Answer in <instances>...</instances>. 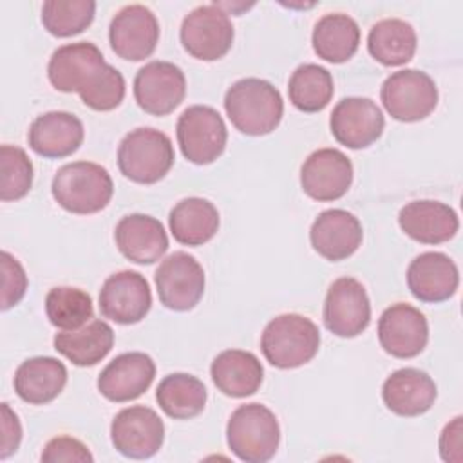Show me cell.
<instances>
[{"label": "cell", "mask_w": 463, "mask_h": 463, "mask_svg": "<svg viewBox=\"0 0 463 463\" xmlns=\"http://www.w3.org/2000/svg\"><path fill=\"white\" fill-rule=\"evenodd\" d=\"M114 345V331L103 320H92L80 329L61 331L54 336V349L78 367L96 365Z\"/></svg>", "instance_id": "f1b7e54d"}, {"label": "cell", "mask_w": 463, "mask_h": 463, "mask_svg": "<svg viewBox=\"0 0 463 463\" xmlns=\"http://www.w3.org/2000/svg\"><path fill=\"white\" fill-rule=\"evenodd\" d=\"M110 439L119 454L132 459H146L161 449L165 425L150 407H125L112 420Z\"/></svg>", "instance_id": "9c48e42d"}, {"label": "cell", "mask_w": 463, "mask_h": 463, "mask_svg": "<svg viewBox=\"0 0 463 463\" xmlns=\"http://www.w3.org/2000/svg\"><path fill=\"white\" fill-rule=\"evenodd\" d=\"M94 458L89 449L76 438L71 436H56L43 447L42 461L45 463H60V461H76V463H90Z\"/></svg>", "instance_id": "f35d334b"}, {"label": "cell", "mask_w": 463, "mask_h": 463, "mask_svg": "<svg viewBox=\"0 0 463 463\" xmlns=\"http://www.w3.org/2000/svg\"><path fill=\"white\" fill-rule=\"evenodd\" d=\"M45 313L54 327L61 331H74L92 318V298L80 288L58 286L45 297Z\"/></svg>", "instance_id": "836d02e7"}, {"label": "cell", "mask_w": 463, "mask_h": 463, "mask_svg": "<svg viewBox=\"0 0 463 463\" xmlns=\"http://www.w3.org/2000/svg\"><path fill=\"white\" fill-rule=\"evenodd\" d=\"M206 398L204 383L188 373H172L156 389V400L161 411L174 420H190L201 414Z\"/></svg>", "instance_id": "1f68e13d"}, {"label": "cell", "mask_w": 463, "mask_h": 463, "mask_svg": "<svg viewBox=\"0 0 463 463\" xmlns=\"http://www.w3.org/2000/svg\"><path fill=\"white\" fill-rule=\"evenodd\" d=\"M230 450L246 463L269 461L280 441L277 416L262 403L239 405L226 425Z\"/></svg>", "instance_id": "277c9868"}, {"label": "cell", "mask_w": 463, "mask_h": 463, "mask_svg": "<svg viewBox=\"0 0 463 463\" xmlns=\"http://www.w3.org/2000/svg\"><path fill=\"white\" fill-rule=\"evenodd\" d=\"M210 376L222 394L232 398H246L255 394L260 387L264 369L253 353L242 349H226L213 358Z\"/></svg>", "instance_id": "484cf974"}, {"label": "cell", "mask_w": 463, "mask_h": 463, "mask_svg": "<svg viewBox=\"0 0 463 463\" xmlns=\"http://www.w3.org/2000/svg\"><path fill=\"white\" fill-rule=\"evenodd\" d=\"M168 226L179 244L201 246L217 233L219 212L208 199L186 197L170 210Z\"/></svg>", "instance_id": "83f0119b"}, {"label": "cell", "mask_w": 463, "mask_h": 463, "mask_svg": "<svg viewBox=\"0 0 463 463\" xmlns=\"http://www.w3.org/2000/svg\"><path fill=\"white\" fill-rule=\"evenodd\" d=\"M109 42L119 58L130 61L145 60L156 51L159 42V22L141 4L125 5L109 25Z\"/></svg>", "instance_id": "7c38bea8"}, {"label": "cell", "mask_w": 463, "mask_h": 463, "mask_svg": "<svg viewBox=\"0 0 463 463\" xmlns=\"http://www.w3.org/2000/svg\"><path fill=\"white\" fill-rule=\"evenodd\" d=\"M22 439V427L18 416L9 409L7 403H2V452L0 458L5 459L16 452Z\"/></svg>", "instance_id": "ab89813d"}, {"label": "cell", "mask_w": 463, "mask_h": 463, "mask_svg": "<svg viewBox=\"0 0 463 463\" xmlns=\"http://www.w3.org/2000/svg\"><path fill=\"white\" fill-rule=\"evenodd\" d=\"M67 383L65 365L52 356H34L22 362L14 373L16 394L33 405L52 402Z\"/></svg>", "instance_id": "4316f807"}, {"label": "cell", "mask_w": 463, "mask_h": 463, "mask_svg": "<svg viewBox=\"0 0 463 463\" xmlns=\"http://www.w3.org/2000/svg\"><path fill=\"white\" fill-rule=\"evenodd\" d=\"M311 43L318 58L331 63H342L353 58L358 51L360 27L349 14L327 13L315 24Z\"/></svg>", "instance_id": "f546056e"}, {"label": "cell", "mask_w": 463, "mask_h": 463, "mask_svg": "<svg viewBox=\"0 0 463 463\" xmlns=\"http://www.w3.org/2000/svg\"><path fill=\"white\" fill-rule=\"evenodd\" d=\"M186 94L184 72L170 61H148L134 78V98L152 116L170 114Z\"/></svg>", "instance_id": "4fadbf2b"}, {"label": "cell", "mask_w": 463, "mask_h": 463, "mask_svg": "<svg viewBox=\"0 0 463 463\" xmlns=\"http://www.w3.org/2000/svg\"><path fill=\"white\" fill-rule=\"evenodd\" d=\"M96 13V2L92 0H49L42 5L43 27L58 38H67L85 31Z\"/></svg>", "instance_id": "e575fe53"}, {"label": "cell", "mask_w": 463, "mask_h": 463, "mask_svg": "<svg viewBox=\"0 0 463 463\" xmlns=\"http://www.w3.org/2000/svg\"><path fill=\"white\" fill-rule=\"evenodd\" d=\"M116 246L123 257L136 264H152L168 250V235L156 217L130 213L119 219L114 230Z\"/></svg>", "instance_id": "44dd1931"}, {"label": "cell", "mask_w": 463, "mask_h": 463, "mask_svg": "<svg viewBox=\"0 0 463 463\" xmlns=\"http://www.w3.org/2000/svg\"><path fill=\"white\" fill-rule=\"evenodd\" d=\"M362 224L347 210L331 208L318 213L309 230L313 250L327 260H344L362 244Z\"/></svg>", "instance_id": "ffe728a7"}, {"label": "cell", "mask_w": 463, "mask_h": 463, "mask_svg": "<svg viewBox=\"0 0 463 463\" xmlns=\"http://www.w3.org/2000/svg\"><path fill=\"white\" fill-rule=\"evenodd\" d=\"M177 143L183 156L195 165L213 163L226 146L228 130L221 114L208 105H192L177 119Z\"/></svg>", "instance_id": "ba28073f"}, {"label": "cell", "mask_w": 463, "mask_h": 463, "mask_svg": "<svg viewBox=\"0 0 463 463\" xmlns=\"http://www.w3.org/2000/svg\"><path fill=\"white\" fill-rule=\"evenodd\" d=\"M416 45L414 27L402 18H383L367 34L369 54L387 67H398L412 60Z\"/></svg>", "instance_id": "4dcf8cb0"}, {"label": "cell", "mask_w": 463, "mask_h": 463, "mask_svg": "<svg viewBox=\"0 0 463 463\" xmlns=\"http://www.w3.org/2000/svg\"><path fill=\"white\" fill-rule=\"evenodd\" d=\"M434 380L420 369L403 367L385 378L382 398L385 407L398 416H420L427 412L436 400Z\"/></svg>", "instance_id": "cb8c5ba5"}, {"label": "cell", "mask_w": 463, "mask_h": 463, "mask_svg": "<svg viewBox=\"0 0 463 463\" xmlns=\"http://www.w3.org/2000/svg\"><path fill=\"white\" fill-rule=\"evenodd\" d=\"M378 340L383 351L391 356H418L429 340L427 318L411 304H392L378 320Z\"/></svg>", "instance_id": "e0dca14e"}, {"label": "cell", "mask_w": 463, "mask_h": 463, "mask_svg": "<svg viewBox=\"0 0 463 463\" xmlns=\"http://www.w3.org/2000/svg\"><path fill=\"white\" fill-rule=\"evenodd\" d=\"M383 127V114L369 98H344L335 105L329 118V128L335 139L353 150L373 145L382 136Z\"/></svg>", "instance_id": "9a60e30c"}, {"label": "cell", "mask_w": 463, "mask_h": 463, "mask_svg": "<svg viewBox=\"0 0 463 463\" xmlns=\"http://www.w3.org/2000/svg\"><path fill=\"white\" fill-rule=\"evenodd\" d=\"M105 63L101 51L94 43H65L52 52L47 65V76L56 90L80 92L89 78Z\"/></svg>", "instance_id": "d4e9b609"}, {"label": "cell", "mask_w": 463, "mask_h": 463, "mask_svg": "<svg viewBox=\"0 0 463 463\" xmlns=\"http://www.w3.org/2000/svg\"><path fill=\"white\" fill-rule=\"evenodd\" d=\"M353 183V165L336 148H318L307 156L300 168V184L315 201H336Z\"/></svg>", "instance_id": "2e32d148"}, {"label": "cell", "mask_w": 463, "mask_h": 463, "mask_svg": "<svg viewBox=\"0 0 463 463\" xmlns=\"http://www.w3.org/2000/svg\"><path fill=\"white\" fill-rule=\"evenodd\" d=\"M439 454L445 461H461V416L445 425L439 436Z\"/></svg>", "instance_id": "60d3db41"}, {"label": "cell", "mask_w": 463, "mask_h": 463, "mask_svg": "<svg viewBox=\"0 0 463 463\" xmlns=\"http://www.w3.org/2000/svg\"><path fill=\"white\" fill-rule=\"evenodd\" d=\"M224 110L239 132L264 136L279 127L284 114V101L269 81L242 78L226 90Z\"/></svg>", "instance_id": "6da1fadb"}, {"label": "cell", "mask_w": 463, "mask_h": 463, "mask_svg": "<svg viewBox=\"0 0 463 463\" xmlns=\"http://www.w3.org/2000/svg\"><path fill=\"white\" fill-rule=\"evenodd\" d=\"M322 318L326 327L342 338L365 331L371 322V302L362 282L353 277L336 279L327 289Z\"/></svg>", "instance_id": "30bf717a"}, {"label": "cell", "mask_w": 463, "mask_h": 463, "mask_svg": "<svg viewBox=\"0 0 463 463\" xmlns=\"http://www.w3.org/2000/svg\"><path fill=\"white\" fill-rule=\"evenodd\" d=\"M0 168H2L0 199L7 203V201H18L24 195H27L33 184V163L27 157L25 150L13 145H2Z\"/></svg>", "instance_id": "d590c367"}, {"label": "cell", "mask_w": 463, "mask_h": 463, "mask_svg": "<svg viewBox=\"0 0 463 463\" xmlns=\"http://www.w3.org/2000/svg\"><path fill=\"white\" fill-rule=\"evenodd\" d=\"M333 92L331 72L317 63L298 65L288 83L289 101L302 112H318L326 109Z\"/></svg>", "instance_id": "d6a6232c"}, {"label": "cell", "mask_w": 463, "mask_h": 463, "mask_svg": "<svg viewBox=\"0 0 463 463\" xmlns=\"http://www.w3.org/2000/svg\"><path fill=\"white\" fill-rule=\"evenodd\" d=\"M380 98L391 118L412 123L427 118L436 109L438 89L427 72L403 69L385 78Z\"/></svg>", "instance_id": "52a82bcc"}, {"label": "cell", "mask_w": 463, "mask_h": 463, "mask_svg": "<svg viewBox=\"0 0 463 463\" xmlns=\"http://www.w3.org/2000/svg\"><path fill=\"white\" fill-rule=\"evenodd\" d=\"M78 94L81 101L92 110H112L125 98L123 74L116 67L105 63L89 78Z\"/></svg>", "instance_id": "8d00e7d4"}, {"label": "cell", "mask_w": 463, "mask_h": 463, "mask_svg": "<svg viewBox=\"0 0 463 463\" xmlns=\"http://www.w3.org/2000/svg\"><path fill=\"white\" fill-rule=\"evenodd\" d=\"M320 331L313 320L298 313H284L268 322L260 336L264 358L279 369H295L315 358Z\"/></svg>", "instance_id": "3957f363"}, {"label": "cell", "mask_w": 463, "mask_h": 463, "mask_svg": "<svg viewBox=\"0 0 463 463\" xmlns=\"http://www.w3.org/2000/svg\"><path fill=\"white\" fill-rule=\"evenodd\" d=\"M54 201L67 212L89 215L103 210L114 194L112 177L98 163L74 161L63 165L52 177Z\"/></svg>", "instance_id": "7a4b0ae2"}, {"label": "cell", "mask_w": 463, "mask_h": 463, "mask_svg": "<svg viewBox=\"0 0 463 463\" xmlns=\"http://www.w3.org/2000/svg\"><path fill=\"white\" fill-rule=\"evenodd\" d=\"M27 289V275L22 264L9 253L2 251V309H9L22 300Z\"/></svg>", "instance_id": "74e56055"}, {"label": "cell", "mask_w": 463, "mask_h": 463, "mask_svg": "<svg viewBox=\"0 0 463 463\" xmlns=\"http://www.w3.org/2000/svg\"><path fill=\"white\" fill-rule=\"evenodd\" d=\"M159 300L174 311L192 309L204 293V271L195 257L175 251L168 255L154 275Z\"/></svg>", "instance_id": "8fae6325"}, {"label": "cell", "mask_w": 463, "mask_h": 463, "mask_svg": "<svg viewBox=\"0 0 463 463\" xmlns=\"http://www.w3.org/2000/svg\"><path fill=\"white\" fill-rule=\"evenodd\" d=\"M174 165L170 137L152 127L130 130L118 146V166L121 174L139 184H154L163 179Z\"/></svg>", "instance_id": "5b68a950"}, {"label": "cell", "mask_w": 463, "mask_h": 463, "mask_svg": "<svg viewBox=\"0 0 463 463\" xmlns=\"http://www.w3.org/2000/svg\"><path fill=\"white\" fill-rule=\"evenodd\" d=\"M398 224L405 235L421 244H441L456 235L459 219L449 204L420 199L407 203L400 210Z\"/></svg>", "instance_id": "7402d4cb"}, {"label": "cell", "mask_w": 463, "mask_h": 463, "mask_svg": "<svg viewBox=\"0 0 463 463\" xmlns=\"http://www.w3.org/2000/svg\"><path fill=\"white\" fill-rule=\"evenodd\" d=\"M83 123L71 112L51 110L38 116L27 132L29 146L43 157H67L83 143Z\"/></svg>", "instance_id": "603a6c76"}, {"label": "cell", "mask_w": 463, "mask_h": 463, "mask_svg": "<svg viewBox=\"0 0 463 463\" xmlns=\"http://www.w3.org/2000/svg\"><path fill=\"white\" fill-rule=\"evenodd\" d=\"M184 51L203 61L222 58L233 43V25L219 4H206L192 9L179 31Z\"/></svg>", "instance_id": "8992f818"}, {"label": "cell", "mask_w": 463, "mask_h": 463, "mask_svg": "<svg viewBox=\"0 0 463 463\" xmlns=\"http://www.w3.org/2000/svg\"><path fill=\"white\" fill-rule=\"evenodd\" d=\"M152 306V293L146 279L130 269L110 275L99 289L101 315L116 324H137Z\"/></svg>", "instance_id": "5bb4252c"}, {"label": "cell", "mask_w": 463, "mask_h": 463, "mask_svg": "<svg viewBox=\"0 0 463 463\" xmlns=\"http://www.w3.org/2000/svg\"><path fill=\"white\" fill-rule=\"evenodd\" d=\"M459 284V271L454 260L439 251H425L414 257L407 268L411 293L429 304L449 300Z\"/></svg>", "instance_id": "d6986e66"}, {"label": "cell", "mask_w": 463, "mask_h": 463, "mask_svg": "<svg viewBox=\"0 0 463 463\" xmlns=\"http://www.w3.org/2000/svg\"><path fill=\"white\" fill-rule=\"evenodd\" d=\"M156 364L139 351L123 353L105 365L98 376V391L110 402H130L139 398L154 382Z\"/></svg>", "instance_id": "ac0fdd59"}]
</instances>
